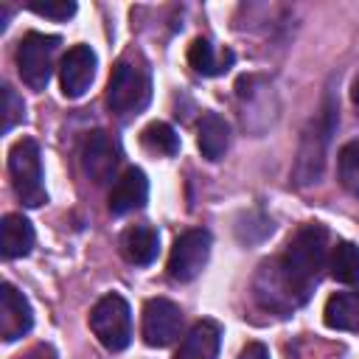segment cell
Segmentation results:
<instances>
[{"mask_svg": "<svg viewBox=\"0 0 359 359\" xmlns=\"http://www.w3.org/2000/svg\"><path fill=\"white\" fill-rule=\"evenodd\" d=\"M325 227L317 222L303 224L289 238L280 258L261 264V272L255 278V297L261 300V306L272 311H289L306 303L311 286L325 269Z\"/></svg>", "mask_w": 359, "mask_h": 359, "instance_id": "6da1fadb", "label": "cell"}, {"mask_svg": "<svg viewBox=\"0 0 359 359\" xmlns=\"http://www.w3.org/2000/svg\"><path fill=\"white\" fill-rule=\"evenodd\" d=\"M8 174H11V185L20 196L22 205L28 208H39L48 194H45V174H42V154H39V143L34 137H22L11 146L8 151Z\"/></svg>", "mask_w": 359, "mask_h": 359, "instance_id": "7a4b0ae2", "label": "cell"}, {"mask_svg": "<svg viewBox=\"0 0 359 359\" xmlns=\"http://www.w3.org/2000/svg\"><path fill=\"white\" fill-rule=\"evenodd\" d=\"M334 112H337L334 104L325 101L323 112L303 132L300 151H297V160H294V180H297V185H311V182L320 180L323 165H325V146H328L331 132H334Z\"/></svg>", "mask_w": 359, "mask_h": 359, "instance_id": "3957f363", "label": "cell"}, {"mask_svg": "<svg viewBox=\"0 0 359 359\" xmlns=\"http://www.w3.org/2000/svg\"><path fill=\"white\" fill-rule=\"evenodd\" d=\"M149 73L132 62H118L107 81V104L115 115H135L149 104Z\"/></svg>", "mask_w": 359, "mask_h": 359, "instance_id": "277c9868", "label": "cell"}, {"mask_svg": "<svg viewBox=\"0 0 359 359\" xmlns=\"http://www.w3.org/2000/svg\"><path fill=\"white\" fill-rule=\"evenodd\" d=\"M90 328H93V334L98 337V342L107 351H123L129 345V339H132L129 303L115 292L104 294L90 311Z\"/></svg>", "mask_w": 359, "mask_h": 359, "instance_id": "5b68a950", "label": "cell"}, {"mask_svg": "<svg viewBox=\"0 0 359 359\" xmlns=\"http://www.w3.org/2000/svg\"><path fill=\"white\" fill-rule=\"evenodd\" d=\"M56 48H59V36L50 34H39L31 31L20 39L17 48V70L20 79L31 87V90H45L53 73V59H56Z\"/></svg>", "mask_w": 359, "mask_h": 359, "instance_id": "8992f818", "label": "cell"}, {"mask_svg": "<svg viewBox=\"0 0 359 359\" xmlns=\"http://www.w3.org/2000/svg\"><path fill=\"white\" fill-rule=\"evenodd\" d=\"M210 258V233L208 230H185L174 247H171V255H168V275L180 283L185 280H194L205 264Z\"/></svg>", "mask_w": 359, "mask_h": 359, "instance_id": "52a82bcc", "label": "cell"}, {"mask_svg": "<svg viewBox=\"0 0 359 359\" xmlns=\"http://www.w3.org/2000/svg\"><path fill=\"white\" fill-rule=\"evenodd\" d=\"M182 311L165 297H151L143 306V342L149 348H165L180 337Z\"/></svg>", "mask_w": 359, "mask_h": 359, "instance_id": "ba28073f", "label": "cell"}, {"mask_svg": "<svg viewBox=\"0 0 359 359\" xmlns=\"http://www.w3.org/2000/svg\"><path fill=\"white\" fill-rule=\"evenodd\" d=\"M121 163V149L118 143L104 132V129H95L87 135L84 146H81V165H84V174L101 185L107 180H112L115 168Z\"/></svg>", "mask_w": 359, "mask_h": 359, "instance_id": "9c48e42d", "label": "cell"}, {"mask_svg": "<svg viewBox=\"0 0 359 359\" xmlns=\"http://www.w3.org/2000/svg\"><path fill=\"white\" fill-rule=\"evenodd\" d=\"M95 79V53L90 45H73L59 65V84L65 98H81Z\"/></svg>", "mask_w": 359, "mask_h": 359, "instance_id": "30bf717a", "label": "cell"}, {"mask_svg": "<svg viewBox=\"0 0 359 359\" xmlns=\"http://www.w3.org/2000/svg\"><path fill=\"white\" fill-rule=\"evenodd\" d=\"M31 325H34L31 303L11 283H3L0 286V337L6 342H14V339L25 337L31 331Z\"/></svg>", "mask_w": 359, "mask_h": 359, "instance_id": "8fae6325", "label": "cell"}, {"mask_svg": "<svg viewBox=\"0 0 359 359\" xmlns=\"http://www.w3.org/2000/svg\"><path fill=\"white\" fill-rule=\"evenodd\" d=\"M146 196H149V180H146V174L140 168H126L115 180V185L109 191V210L115 216L132 213V210H137V208L146 205Z\"/></svg>", "mask_w": 359, "mask_h": 359, "instance_id": "7c38bea8", "label": "cell"}, {"mask_svg": "<svg viewBox=\"0 0 359 359\" xmlns=\"http://www.w3.org/2000/svg\"><path fill=\"white\" fill-rule=\"evenodd\" d=\"M222 342V331L210 320H199L191 325V331L180 339V348L174 359H216Z\"/></svg>", "mask_w": 359, "mask_h": 359, "instance_id": "4fadbf2b", "label": "cell"}, {"mask_svg": "<svg viewBox=\"0 0 359 359\" xmlns=\"http://www.w3.org/2000/svg\"><path fill=\"white\" fill-rule=\"evenodd\" d=\"M121 252L129 264H137V266H146L157 258L160 252V236L154 227L149 224H135L129 227L123 236H121Z\"/></svg>", "mask_w": 359, "mask_h": 359, "instance_id": "5bb4252c", "label": "cell"}, {"mask_svg": "<svg viewBox=\"0 0 359 359\" xmlns=\"http://www.w3.org/2000/svg\"><path fill=\"white\" fill-rule=\"evenodd\" d=\"M323 320L334 331H359V289L331 294Z\"/></svg>", "mask_w": 359, "mask_h": 359, "instance_id": "9a60e30c", "label": "cell"}, {"mask_svg": "<svg viewBox=\"0 0 359 359\" xmlns=\"http://www.w3.org/2000/svg\"><path fill=\"white\" fill-rule=\"evenodd\" d=\"M0 244L6 258H22L34 247V227L22 213H8L0 224Z\"/></svg>", "mask_w": 359, "mask_h": 359, "instance_id": "2e32d148", "label": "cell"}, {"mask_svg": "<svg viewBox=\"0 0 359 359\" xmlns=\"http://www.w3.org/2000/svg\"><path fill=\"white\" fill-rule=\"evenodd\" d=\"M227 140H230V129H227L224 118L216 115V112H208V115L199 121V137H196L202 157L219 160V157L224 154V149H227Z\"/></svg>", "mask_w": 359, "mask_h": 359, "instance_id": "e0dca14e", "label": "cell"}, {"mask_svg": "<svg viewBox=\"0 0 359 359\" xmlns=\"http://www.w3.org/2000/svg\"><path fill=\"white\" fill-rule=\"evenodd\" d=\"M188 62H191V67H194L196 73H202V76H222V73L233 65V53H227L224 59H216L213 45L199 36V39H194L191 48H188Z\"/></svg>", "mask_w": 359, "mask_h": 359, "instance_id": "ac0fdd59", "label": "cell"}, {"mask_svg": "<svg viewBox=\"0 0 359 359\" xmlns=\"http://www.w3.org/2000/svg\"><path fill=\"white\" fill-rule=\"evenodd\" d=\"M328 269L339 283H359V247L353 241H339L328 258Z\"/></svg>", "mask_w": 359, "mask_h": 359, "instance_id": "d6986e66", "label": "cell"}, {"mask_svg": "<svg viewBox=\"0 0 359 359\" xmlns=\"http://www.w3.org/2000/svg\"><path fill=\"white\" fill-rule=\"evenodd\" d=\"M140 143H143L149 151L163 154V157H171V154H177V149H180L177 132H174L168 123H163V121L149 123V126L140 132Z\"/></svg>", "mask_w": 359, "mask_h": 359, "instance_id": "ffe728a7", "label": "cell"}, {"mask_svg": "<svg viewBox=\"0 0 359 359\" xmlns=\"http://www.w3.org/2000/svg\"><path fill=\"white\" fill-rule=\"evenodd\" d=\"M337 174L348 194L359 196V140H351L337 154Z\"/></svg>", "mask_w": 359, "mask_h": 359, "instance_id": "44dd1931", "label": "cell"}, {"mask_svg": "<svg viewBox=\"0 0 359 359\" xmlns=\"http://www.w3.org/2000/svg\"><path fill=\"white\" fill-rule=\"evenodd\" d=\"M28 8H31L34 14H39V17H50V20H67V17L76 14V3H73V0H45V3L31 0Z\"/></svg>", "mask_w": 359, "mask_h": 359, "instance_id": "7402d4cb", "label": "cell"}, {"mask_svg": "<svg viewBox=\"0 0 359 359\" xmlns=\"http://www.w3.org/2000/svg\"><path fill=\"white\" fill-rule=\"evenodd\" d=\"M22 121V98L6 84L3 87V132H11Z\"/></svg>", "mask_w": 359, "mask_h": 359, "instance_id": "603a6c76", "label": "cell"}, {"mask_svg": "<svg viewBox=\"0 0 359 359\" xmlns=\"http://www.w3.org/2000/svg\"><path fill=\"white\" fill-rule=\"evenodd\" d=\"M238 359H269V353H266V348H264L261 342H250V345L238 353Z\"/></svg>", "mask_w": 359, "mask_h": 359, "instance_id": "cb8c5ba5", "label": "cell"}, {"mask_svg": "<svg viewBox=\"0 0 359 359\" xmlns=\"http://www.w3.org/2000/svg\"><path fill=\"white\" fill-rule=\"evenodd\" d=\"M351 98H353V104L359 107V76L353 79V87H351Z\"/></svg>", "mask_w": 359, "mask_h": 359, "instance_id": "d4e9b609", "label": "cell"}]
</instances>
